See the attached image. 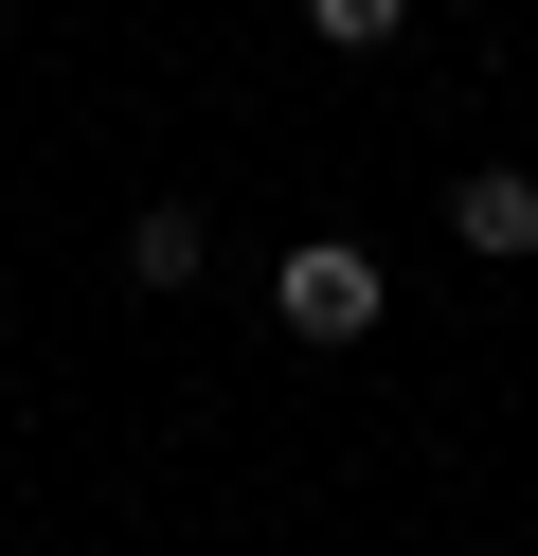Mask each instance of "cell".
Instances as JSON below:
<instances>
[{
	"mask_svg": "<svg viewBox=\"0 0 538 556\" xmlns=\"http://www.w3.org/2000/svg\"><path fill=\"white\" fill-rule=\"evenodd\" d=\"M449 233H466V252H538V180H521V162H466V180H449Z\"/></svg>",
	"mask_w": 538,
	"mask_h": 556,
	"instance_id": "7a4b0ae2",
	"label": "cell"
},
{
	"mask_svg": "<svg viewBox=\"0 0 538 556\" xmlns=\"http://www.w3.org/2000/svg\"><path fill=\"white\" fill-rule=\"evenodd\" d=\"M305 18H323V54H377L395 18H413V0H305Z\"/></svg>",
	"mask_w": 538,
	"mask_h": 556,
	"instance_id": "277c9868",
	"label": "cell"
},
{
	"mask_svg": "<svg viewBox=\"0 0 538 556\" xmlns=\"http://www.w3.org/2000/svg\"><path fill=\"white\" fill-rule=\"evenodd\" d=\"M126 269H143V288H198V216H179V198H162V216L126 233Z\"/></svg>",
	"mask_w": 538,
	"mask_h": 556,
	"instance_id": "3957f363",
	"label": "cell"
},
{
	"mask_svg": "<svg viewBox=\"0 0 538 556\" xmlns=\"http://www.w3.org/2000/svg\"><path fill=\"white\" fill-rule=\"evenodd\" d=\"M270 324H287V341H359V324H377V252H341V233H305V252L270 269Z\"/></svg>",
	"mask_w": 538,
	"mask_h": 556,
	"instance_id": "6da1fadb",
	"label": "cell"
}]
</instances>
